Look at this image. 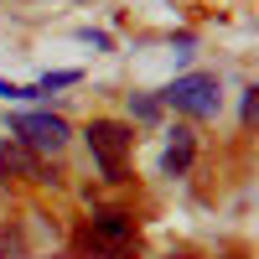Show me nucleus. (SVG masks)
I'll return each instance as SVG.
<instances>
[{
  "label": "nucleus",
  "mask_w": 259,
  "mask_h": 259,
  "mask_svg": "<svg viewBox=\"0 0 259 259\" xmlns=\"http://www.w3.org/2000/svg\"><path fill=\"white\" fill-rule=\"evenodd\" d=\"M78 78H83V73H73V68H68V73H47V78H36L31 89H36V99H41V94H52V89H73Z\"/></svg>",
  "instance_id": "8"
},
{
  "label": "nucleus",
  "mask_w": 259,
  "mask_h": 259,
  "mask_svg": "<svg viewBox=\"0 0 259 259\" xmlns=\"http://www.w3.org/2000/svg\"><path fill=\"white\" fill-rule=\"evenodd\" d=\"M161 104H171V109H182L192 119H212L218 104H223V94H218V78L212 73H182L177 83L161 89Z\"/></svg>",
  "instance_id": "1"
},
{
  "label": "nucleus",
  "mask_w": 259,
  "mask_h": 259,
  "mask_svg": "<svg viewBox=\"0 0 259 259\" xmlns=\"http://www.w3.org/2000/svg\"><path fill=\"white\" fill-rule=\"evenodd\" d=\"M89 233H94L99 244H109L114 254H124L130 244H135V218L119 212V207H104V212H94V218H89Z\"/></svg>",
  "instance_id": "4"
},
{
  "label": "nucleus",
  "mask_w": 259,
  "mask_h": 259,
  "mask_svg": "<svg viewBox=\"0 0 259 259\" xmlns=\"http://www.w3.org/2000/svg\"><path fill=\"white\" fill-rule=\"evenodd\" d=\"M11 130L31 150H62V140H68V119L57 114H11Z\"/></svg>",
  "instance_id": "3"
},
{
  "label": "nucleus",
  "mask_w": 259,
  "mask_h": 259,
  "mask_svg": "<svg viewBox=\"0 0 259 259\" xmlns=\"http://www.w3.org/2000/svg\"><path fill=\"white\" fill-rule=\"evenodd\" d=\"M130 114H135L140 124H156V119H161V99H150V94H130Z\"/></svg>",
  "instance_id": "7"
},
{
  "label": "nucleus",
  "mask_w": 259,
  "mask_h": 259,
  "mask_svg": "<svg viewBox=\"0 0 259 259\" xmlns=\"http://www.w3.org/2000/svg\"><path fill=\"white\" fill-rule=\"evenodd\" d=\"M0 259H26V249H21L16 233H6V239H0Z\"/></svg>",
  "instance_id": "9"
},
{
  "label": "nucleus",
  "mask_w": 259,
  "mask_h": 259,
  "mask_svg": "<svg viewBox=\"0 0 259 259\" xmlns=\"http://www.w3.org/2000/svg\"><path fill=\"white\" fill-rule=\"evenodd\" d=\"M0 182H47V171H41V161L31 156L26 145H0Z\"/></svg>",
  "instance_id": "5"
},
{
  "label": "nucleus",
  "mask_w": 259,
  "mask_h": 259,
  "mask_svg": "<svg viewBox=\"0 0 259 259\" xmlns=\"http://www.w3.org/2000/svg\"><path fill=\"white\" fill-rule=\"evenodd\" d=\"M171 259H177V254H171Z\"/></svg>",
  "instance_id": "10"
},
{
  "label": "nucleus",
  "mask_w": 259,
  "mask_h": 259,
  "mask_svg": "<svg viewBox=\"0 0 259 259\" xmlns=\"http://www.w3.org/2000/svg\"><path fill=\"white\" fill-rule=\"evenodd\" d=\"M192 156H197V140H192V130H177L166 145V156H161V171L166 177H182V171L192 166Z\"/></svg>",
  "instance_id": "6"
},
{
  "label": "nucleus",
  "mask_w": 259,
  "mask_h": 259,
  "mask_svg": "<svg viewBox=\"0 0 259 259\" xmlns=\"http://www.w3.org/2000/svg\"><path fill=\"white\" fill-rule=\"evenodd\" d=\"M130 145H135V130L130 124H119V119H94L89 124V150L99 156L109 182H124V150Z\"/></svg>",
  "instance_id": "2"
}]
</instances>
